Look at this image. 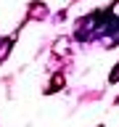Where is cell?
<instances>
[{
  "label": "cell",
  "instance_id": "obj_1",
  "mask_svg": "<svg viewBox=\"0 0 119 127\" xmlns=\"http://www.w3.org/2000/svg\"><path fill=\"white\" fill-rule=\"evenodd\" d=\"M109 82H119V66H117V69H114V71L109 74Z\"/></svg>",
  "mask_w": 119,
  "mask_h": 127
}]
</instances>
